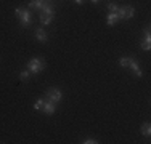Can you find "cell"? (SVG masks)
<instances>
[{
	"label": "cell",
	"mask_w": 151,
	"mask_h": 144,
	"mask_svg": "<svg viewBox=\"0 0 151 144\" xmlns=\"http://www.w3.org/2000/svg\"><path fill=\"white\" fill-rule=\"evenodd\" d=\"M108 10H109L111 13H117L119 6H117V5H114V3H109V5H108Z\"/></svg>",
	"instance_id": "13"
},
{
	"label": "cell",
	"mask_w": 151,
	"mask_h": 144,
	"mask_svg": "<svg viewBox=\"0 0 151 144\" xmlns=\"http://www.w3.org/2000/svg\"><path fill=\"white\" fill-rule=\"evenodd\" d=\"M15 14L21 19V24H23V26H29V23H31V13L27 11L26 8H16Z\"/></svg>",
	"instance_id": "4"
},
{
	"label": "cell",
	"mask_w": 151,
	"mask_h": 144,
	"mask_svg": "<svg viewBox=\"0 0 151 144\" xmlns=\"http://www.w3.org/2000/svg\"><path fill=\"white\" fill-rule=\"evenodd\" d=\"M84 143H85V144H95L96 141H95V139H90V138H88V139H85Z\"/></svg>",
	"instance_id": "16"
},
{
	"label": "cell",
	"mask_w": 151,
	"mask_h": 144,
	"mask_svg": "<svg viewBox=\"0 0 151 144\" xmlns=\"http://www.w3.org/2000/svg\"><path fill=\"white\" fill-rule=\"evenodd\" d=\"M92 2H93V3H98V2H100V0H92Z\"/></svg>",
	"instance_id": "18"
},
{
	"label": "cell",
	"mask_w": 151,
	"mask_h": 144,
	"mask_svg": "<svg viewBox=\"0 0 151 144\" xmlns=\"http://www.w3.org/2000/svg\"><path fill=\"white\" fill-rule=\"evenodd\" d=\"M19 77H21V80H27V78H29V72H27V71H23Z\"/></svg>",
	"instance_id": "15"
},
{
	"label": "cell",
	"mask_w": 151,
	"mask_h": 144,
	"mask_svg": "<svg viewBox=\"0 0 151 144\" xmlns=\"http://www.w3.org/2000/svg\"><path fill=\"white\" fill-rule=\"evenodd\" d=\"M42 107H44V101L42 99H39V101H35V104H34V109H37V110H40Z\"/></svg>",
	"instance_id": "14"
},
{
	"label": "cell",
	"mask_w": 151,
	"mask_h": 144,
	"mask_svg": "<svg viewBox=\"0 0 151 144\" xmlns=\"http://www.w3.org/2000/svg\"><path fill=\"white\" fill-rule=\"evenodd\" d=\"M129 61H130V58H121L119 64H121L122 67H129Z\"/></svg>",
	"instance_id": "11"
},
{
	"label": "cell",
	"mask_w": 151,
	"mask_h": 144,
	"mask_svg": "<svg viewBox=\"0 0 151 144\" xmlns=\"http://www.w3.org/2000/svg\"><path fill=\"white\" fill-rule=\"evenodd\" d=\"M76 3H79V5H82V3H84V0H76Z\"/></svg>",
	"instance_id": "17"
},
{
	"label": "cell",
	"mask_w": 151,
	"mask_h": 144,
	"mask_svg": "<svg viewBox=\"0 0 151 144\" xmlns=\"http://www.w3.org/2000/svg\"><path fill=\"white\" fill-rule=\"evenodd\" d=\"M35 37H37L39 42H45L47 40V32L44 29H37V31H35Z\"/></svg>",
	"instance_id": "8"
},
{
	"label": "cell",
	"mask_w": 151,
	"mask_h": 144,
	"mask_svg": "<svg viewBox=\"0 0 151 144\" xmlns=\"http://www.w3.org/2000/svg\"><path fill=\"white\" fill-rule=\"evenodd\" d=\"M119 19V16H117L116 13H109L108 14V19H106V23H108V26H113L114 23H116V21Z\"/></svg>",
	"instance_id": "9"
},
{
	"label": "cell",
	"mask_w": 151,
	"mask_h": 144,
	"mask_svg": "<svg viewBox=\"0 0 151 144\" xmlns=\"http://www.w3.org/2000/svg\"><path fill=\"white\" fill-rule=\"evenodd\" d=\"M129 66H130V69L134 71L135 74L138 75V77H142V75H143V72H142V69L138 67V63H137L135 59H132V58H130V61H129Z\"/></svg>",
	"instance_id": "6"
},
{
	"label": "cell",
	"mask_w": 151,
	"mask_h": 144,
	"mask_svg": "<svg viewBox=\"0 0 151 144\" xmlns=\"http://www.w3.org/2000/svg\"><path fill=\"white\" fill-rule=\"evenodd\" d=\"M42 110L47 114V115H52L53 112H55V103H44V107H42Z\"/></svg>",
	"instance_id": "7"
},
{
	"label": "cell",
	"mask_w": 151,
	"mask_h": 144,
	"mask_svg": "<svg viewBox=\"0 0 151 144\" xmlns=\"http://www.w3.org/2000/svg\"><path fill=\"white\" fill-rule=\"evenodd\" d=\"M53 18H55V10H53V6H47V8L42 10V13H40V23L42 24L52 23Z\"/></svg>",
	"instance_id": "2"
},
{
	"label": "cell",
	"mask_w": 151,
	"mask_h": 144,
	"mask_svg": "<svg viewBox=\"0 0 151 144\" xmlns=\"http://www.w3.org/2000/svg\"><path fill=\"white\" fill-rule=\"evenodd\" d=\"M150 48H151V40L145 38V42L142 43V50H150Z\"/></svg>",
	"instance_id": "12"
},
{
	"label": "cell",
	"mask_w": 151,
	"mask_h": 144,
	"mask_svg": "<svg viewBox=\"0 0 151 144\" xmlns=\"http://www.w3.org/2000/svg\"><path fill=\"white\" fill-rule=\"evenodd\" d=\"M117 16H119V19H130V18H134V14H135V10H134V6H122V8L117 10Z\"/></svg>",
	"instance_id": "3"
},
{
	"label": "cell",
	"mask_w": 151,
	"mask_h": 144,
	"mask_svg": "<svg viewBox=\"0 0 151 144\" xmlns=\"http://www.w3.org/2000/svg\"><path fill=\"white\" fill-rule=\"evenodd\" d=\"M47 98H48V101H52V103H58L61 99V91L58 88H48L47 90Z\"/></svg>",
	"instance_id": "5"
},
{
	"label": "cell",
	"mask_w": 151,
	"mask_h": 144,
	"mask_svg": "<svg viewBox=\"0 0 151 144\" xmlns=\"http://www.w3.org/2000/svg\"><path fill=\"white\" fill-rule=\"evenodd\" d=\"M44 67H45L44 59H39V58H34V59H31L29 63H27V69H29L32 74H39L40 71H44Z\"/></svg>",
	"instance_id": "1"
},
{
	"label": "cell",
	"mask_w": 151,
	"mask_h": 144,
	"mask_svg": "<svg viewBox=\"0 0 151 144\" xmlns=\"http://www.w3.org/2000/svg\"><path fill=\"white\" fill-rule=\"evenodd\" d=\"M142 135H145V136H150L151 135V127H150V123H143L142 125Z\"/></svg>",
	"instance_id": "10"
}]
</instances>
